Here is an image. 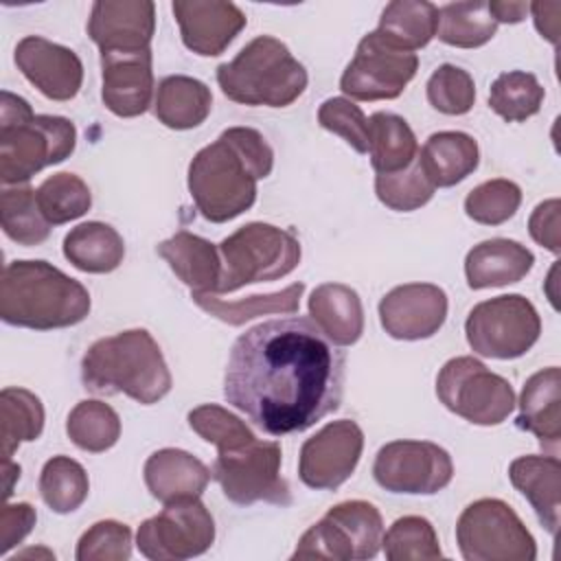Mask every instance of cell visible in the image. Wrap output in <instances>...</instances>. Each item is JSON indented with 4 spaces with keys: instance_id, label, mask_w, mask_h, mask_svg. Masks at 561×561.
Here are the masks:
<instances>
[{
    "instance_id": "51",
    "label": "cell",
    "mask_w": 561,
    "mask_h": 561,
    "mask_svg": "<svg viewBox=\"0 0 561 561\" xmlns=\"http://www.w3.org/2000/svg\"><path fill=\"white\" fill-rule=\"evenodd\" d=\"M489 4V13L493 15V20L500 24V22H506V24H517L526 18L528 13V7L530 2H506V0H491L486 2Z\"/></svg>"
},
{
    "instance_id": "34",
    "label": "cell",
    "mask_w": 561,
    "mask_h": 561,
    "mask_svg": "<svg viewBox=\"0 0 561 561\" xmlns=\"http://www.w3.org/2000/svg\"><path fill=\"white\" fill-rule=\"evenodd\" d=\"M44 430V405L26 388L9 386L0 392V454L11 460L22 443L37 440Z\"/></svg>"
},
{
    "instance_id": "13",
    "label": "cell",
    "mask_w": 561,
    "mask_h": 561,
    "mask_svg": "<svg viewBox=\"0 0 561 561\" xmlns=\"http://www.w3.org/2000/svg\"><path fill=\"white\" fill-rule=\"evenodd\" d=\"M215 541V519L197 500L164 504L145 519L136 533V546L151 561H184L204 554Z\"/></svg>"
},
{
    "instance_id": "49",
    "label": "cell",
    "mask_w": 561,
    "mask_h": 561,
    "mask_svg": "<svg viewBox=\"0 0 561 561\" xmlns=\"http://www.w3.org/2000/svg\"><path fill=\"white\" fill-rule=\"evenodd\" d=\"M559 210L561 202L557 197L546 199L535 206L528 219V232L530 237L552 254L561 252V241H559Z\"/></svg>"
},
{
    "instance_id": "23",
    "label": "cell",
    "mask_w": 561,
    "mask_h": 561,
    "mask_svg": "<svg viewBox=\"0 0 561 561\" xmlns=\"http://www.w3.org/2000/svg\"><path fill=\"white\" fill-rule=\"evenodd\" d=\"M517 427L535 434L539 445L557 456L561 440V373L557 366L530 375L524 383Z\"/></svg>"
},
{
    "instance_id": "8",
    "label": "cell",
    "mask_w": 561,
    "mask_h": 561,
    "mask_svg": "<svg viewBox=\"0 0 561 561\" xmlns=\"http://www.w3.org/2000/svg\"><path fill=\"white\" fill-rule=\"evenodd\" d=\"M280 456L276 440L252 438L237 447L217 449L210 478L221 486L224 495L239 506L254 502L289 506L291 491L280 476Z\"/></svg>"
},
{
    "instance_id": "10",
    "label": "cell",
    "mask_w": 561,
    "mask_h": 561,
    "mask_svg": "<svg viewBox=\"0 0 561 561\" xmlns=\"http://www.w3.org/2000/svg\"><path fill=\"white\" fill-rule=\"evenodd\" d=\"M456 541L467 561H535L537 543L519 515L497 497L471 502L458 517Z\"/></svg>"
},
{
    "instance_id": "3",
    "label": "cell",
    "mask_w": 561,
    "mask_h": 561,
    "mask_svg": "<svg viewBox=\"0 0 561 561\" xmlns=\"http://www.w3.org/2000/svg\"><path fill=\"white\" fill-rule=\"evenodd\" d=\"M88 289L46 261H11L0 278V318L35 331L66 329L90 313Z\"/></svg>"
},
{
    "instance_id": "14",
    "label": "cell",
    "mask_w": 561,
    "mask_h": 561,
    "mask_svg": "<svg viewBox=\"0 0 561 561\" xmlns=\"http://www.w3.org/2000/svg\"><path fill=\"white\" fill-rule=\"evenodd\" d=\"M419 70L416 53L388 44L377 31L364 35L340 77V90L357 101L397 99Z\"/></svg>"
},
{
    "instance_id": "21",
    "label": "cell",
    "mask_w": 561,
    "mask_h": 561,
    "mask_svg": "<svg viewBox=\"0 0 561 561\" xmlns=\"http://www.w3.org/2000/svg\"><path fill=\"white\" fill-rule=\"evenodd\" d=\"M105 107L121 116L134 118L149 110L153 96L151 50L138 55H101Z\"/></svg>"
},
{
    "instance_id": "7",
    "label": "cell",
    "mask_w": 561,
    "mask_h": 561,
    "mask_svg": "<svg viewBox=\"0 0 561 561\" xmlns=\"http://www.w3.org/2000/svg\"><path fill=\"white\" fill-rule=\"evenodd\" d=\"M217 248L221 256L217 294L283 278L300 263V243L294 232L263 221L237 228Z\"/></svg>"
},
{
    "instance_id": "46",
    "label": "cell",
    "mask_w": 561,
    "mask_h": 561,
    "mask_svg": "<svg viewBox=\"0 0 561 561\" xmlns=\"http://www.w3.org/2000/svg\"><path fill=\"white\" fill-rule=\"evenodd\" d=\"M77 561H127L131 557V530L116 519L92 524L77 541Z\"/></svg>"
},
{
    "instance_id": "28",
    "label": "cell",
    "mask_w": 561,
    "mask_h": 561,
    "mask_svg": "<svg viewBox=\"0 0 561 561\" xmlns=\"http://www.w3.org/2000/svg\"><path fill=\"white\" fill-rule=\"evenodd\" d=\"M480 149L465 131H436L419 151V164L436 188L462 182L478 169Z\"/></svg>"
},
{
    "instance_id": "41",
    "label": "cell",
    "mask_w": 561,
    "mask_h": 561,
    "mask_svg": "<svg viewBox=\"0 0 561 561\" xmlns=\"http://www.w3.org/2000/svg\"><path fill=\"white\" fill-rule=\"evenodd\" d=\"M381 548L388 561H434L443 557L432 522L421 515H405L392 522L381 537Z\"/></svg>"
},
{
    "instance_id": "50",
    "label": "cell",
    "mask_w": 561,
    "mask_h": 561,
    "mask_svg": "<svg viewBox=\"0 0 561 561\" xmlns=\"http://www.w3.org/2000/svg\"><path fill=\"white\" fill-rule=\"evenodd\" d=\"M528 11L533 13L535 26L541 33V37H546L550 44L557 46L559 42V11L561 4L559 2H530Z\"/></svg>"
},
{
    "instance_id": "4",
    "label": "cell",
    "mask_w": 561,
    "mask_h": 561,
    "mask_svg": "<svg viewBox=\"0 0 561 561\" xmlns=\"http://www.w3.org/2000/svg\"><path fill=\"white\" fill-rule=\"evenodd\" d=\"M83 388L94 394H127L153 405L171 390V373L147 329H127L96 340L81 359Z\"/></svg>"
},
{
    "instance_id": "45",
    "label": "cell",
    "mask_w": 561,
    "mask_h": 561,
    "mask_svg": "<svg viewBox=\"0 0 561 561\" xmlns=\"http://www.w3.org/2000/svg\"><path fill=\"white\" fill-rule=\"evenodd\" d=\"M186 419L191 430L197 436H202L206 443H213L217 449L237 447L241 443L256 438L252 430L237 414L215 403H204L193 408Z\"/></svg>"
},
{
    "instance_id": "48",
    "label": "cell",
    "mask_w": 561,
    "mask_h": 561,
    "mask_svg": "<svg viewBox=\"0 0 561 561\" xmlns=\"http://www.w3.org/2000/svg\"><path fill=\"white\" fill-rule=\"evenodd\" d=\"M37 522V513L28 502L4 504L0 511V550L7 554L11 548L24 541V537L33 530Z\"/></svg>"
},
{
    "instance_id": "18",
    "label": "cell",
    "mask_w": 561,
    "mask_h": 561,
    "mask_svg": "<svg viewBox=\"0 0 561 561\" xmlns=\"http://www.w3.org/2000/svg\"><path fill=\"white\" fill-rule=\"evenodd\" d=\"M447 318V294L434 283H405L379 300V322L394 340H425Z\"/></svg>"
},
{
    "instance_id": "11",
    "label": "cell",
    "mask_w": 561,
    "mask_h": 561,
    "mask_svg": "<svg viewBox=\"0 0 561 561\" xmlns=\"http://www.w3.org/2000/svg\"><path fill=\"white\" fill-rule=\"evenodd\" d=\"M440 403L473 425H500L515 408L511 383L480 359L462 355L445 362L436 377Z\"/></svg>"
},
{
    "instance_id": "16",
    "label": "cell",
    "mask_w": 561,
    "mask_h": 561,
    "mask_svg": "<svg viewBox=\"0 0 561 561\" xmlns=\"http://www.w3.org/2000/svg\"><path fill=\"white\" fill-rule=\"evenodd\" d=\"M362 451V427L351 419L331 421L302 443L298 476L309 489L335 491L353 476Z\"/></svg>"
},
{
    "instance_id": "31",
    "label": "cell",
    "mask_w": 561,
    "mask_h": 561,
    "mask_svg": "<svg viewBox=\"0 0 561 561\" xmlns=\"http://www.w3.org/2000/svg\"><path fill=\"white\" fill-rule=\"evenodd\" d=\"M368 153L375 173H397L416 160L419 142L403 116L375 112L368 118Z\"/></svg>"
},
{
    "instance_id": "35",
    "label": "cell",
    "mask_w": 561,
    "mask_h": 561,
    "mask_svg": "<svg viewBox=\"0 0 561 561\" xmlns=\"http://www.w3.org/2000/svg\"><path fill=\"white\" fill-rule=\"evenodd\" d=\"M497 22L489 13L486 0L447 2L438 9L436 37L456 48H478L493 39Z\"/></svg>"
},
{
    "instance_id": "33",
    "label": "cell",
    "mask_w": 561,
    "mask_h": 561,
    "mask_svg": "<svg viewBox=\"0 0 561 561\" xmlns=\"http://www.w3.org/2000/svg\"><path fill=\"white\" fill-rule=\"evenodd\" d=\"M438 7L427 0H394L386 4L375 28L388 44L414 53L436 37Z\"/></svg>"
},
{
    "instance_id": "6",
    "label": "cell",
    "mask_w": 561,
    "mask_h": 561,
    "mask_svg": "<svg viewBox=\"0 0 561 561\" xmlns=\"http://www.w3.org/2000/svg\"><path fill=\"white\" fill-rule=\"evenodd\" d=\"M217 83L234 103L287 107L305 92L307 70L280 39L259 35L217 66Z\"/></svg>"
},
{
    "instance_id": "40",
    "label": "cell",
    "mask_w": 561,
    "mask_h": 561,
    "mask_svg": "<svg viewBox=\"0 0 561 561\" xmlns=\"http://www.w3.org/2000/svg\"><path fill=\"white\" fill-rule=\"evenodd\" d=\"M37 206L50 226H61L90 210L92 193L79 175L61 171L37 186Z\"/></svg>"
},
{
    "instance_id": "52",
    "label": "cell",
    "mask_w": 561,
    "mask_h": 561,
    "mask_svg": "<svg viewBox=\"0 0 561 561\" xmlns=\"http://www.w3.org/2000/svg\"><path fill=\"white\" fill-rule=\"evenodd\" d=\"M2 478H4V500H9L13 493V482L20 478V465L11 460H2Z\"/></svg>"
},
{
    "instance_id": "30",
    "label": "cell",
    "mask_w": 561,
    "mask_h": 561,
    "mask_svg": "<svg viewBox=\"0 0 561 561\" xmlns=\"http://www.w3.org/2000/svg\"><path fill=\"white\" fill-rule=\"evenodd\" d=\"M64 256L81 272L107 274L125 259L123 237L103 221H85L64 237Z\"/></svg>"
},
{
    "instance_id": "26",
    "label": "cell",
    "mask_w": 561,
    "mask_h": 561,
    "mask_svg": "<svg viewBox=\"0 0 561 561\" xmlns=\"http://www.w3.org/2000/svg\"><path fill=\"white\" fill-rule=\"evenodd\" d=\"M156 252L167 261L171 272L191 291L217 294L221 276L219 248L188 230H180L173 237L160 241Z\"/></svg>"
},
{
    "instance_id": "20",
    "label": "cell",
    "mask_w": 561,
    "mask_h": 561,
    "mask_svg": "<svg viewBox=\"0 0 561 561\" xmlns=\"http://www.w3.org/2000/svg\"><path fill=\"white\" fill-rule=\"evenodd\" d=\"M171 9L180 24L184 46L202 57L221 55L248 22L234 2L175 0Z\"/></svg>"
},
{
    "instance_id": "2",
    "label": "cell",
    "mask_w": 561,
    "mask_h": 561,
    "mask_svg": "<svg viewBox=\"0 0 561 561\" xmlns=\"http://www.w3.org/2000/svg\"><path fill=\"white\" fill-rule=\"evenodd\" d=\"M274 167V151L261 131L228 127L202 147L188 164V191L199 215L226 224L256 202V182Z\"/></svg>"
},
{
    "instance_id": "42",
    "label": "cell",
    "mask_w": 561,
    "mask_h": 561,
    "mask_svg": "<svg viewBox=\"0 0 561 561\" xmlns=\"http://www.w3.org/2000/svg\"><path fill=\"white\" fill-rule=\"evenodd\" d=\"M436 186L427 180L416 160L397 173H377L375 175V193L377 199L397 213H410L425 206L434 197Z\"/></svg>"
},
{
    "instance_id": "43",
    "label": "cell",
    "mask_w": 561,
    "mask_h": 561,
    "mask_svg": "<svg viewBox=\"0 0 561 561\" xmlns=\"http://www.w3.org/2000/svg\"><path fill=\"white\" fill-rule=\"evenodd\" d=\"M522 204V188L504 178L478 184L465 197V213L482 226H500L508 221Z\"/></svg>"
},
{
    "instance_id": "1",
    "label": "cell",
    "mask_w": 561,
    "mask_h": 561,
    "mask_svg": "<svg viewBox=\"0 0 561 561\" xmlns=\"http://www.w3.org/2000/svg\"><path fill=\"white\" fill-rule=\"evenodd\" d=\"M344 364L311 318H274L234 340L224 397L265 434H298L340 408Z\"/></svg>"
},
{
    "instance_id": "15",
    "label": "cell",
    "mask_w": 561,
    "mask_h": 561,
    "mask_svg": "<svg viewBox=\"0 0 561 561\" xmlns=\"http://www.w3.org/2000/svg\"><path fill=\"white\" fill-rule=\"evenodd\" d=\"M373 476L390 493L434 495L451 482L454 462L436 443L392 440L377 451Z\"/></svg>"
},
{
    "instance_id": "22",
    "label": "cell",
    "mask_w": 561,
    "mask_h": 561,
    "mask_svg": "<svg viewBox=\"0 0 561 561\" xmlns=\"http://www.w3.org/2000/svg\"><path fill=\"white\" fill-rule=\"evenodd\" d=\"M149 493L162 502L197 500L210 480V469L193 454L175 447L153 451L142 467Z\"/></svg>"
},
{
    "instance_id": "19",
    "label": "cell",
    "mask_w": 561,
    "mask_h": 561,
    "mask_svg": "<svg viewBox=\"0 0 561 561\" xmlns=\"http://www.w3.org/2000/svg\"><path fill=\"white\" fill-rule=\"evenodd\" d=\"M18 70L50 101H70L83 83L79 55L39 35H26L13 53Z\"/></svg>"
},
{
    "instance_id": "32",
    "label": "cell",
    "mask_w": 561,
    "mask_h": 561,
    "mask_svg": "<svg viewBox=\"0 0 561 561\" xmlns=\"http://www.w3.org/2000/svg\"><path fill=\"white\" fill-rule=\"evenodd\" d=\"M302 291H305V283H294L280 291L254 294L241 300H224L217 294H202V291H191V298L208 316L226 324L239 327L259 316H270V313L294 316L298 311Z\"/></svg>"
},
{
    "instance_id": "47",
    "label": "cell",
    "mask_w": 561,
    "mask_h": 561,
    "mask_svg": "<svg viewBox=\"0 0 561 561\" xmlns=\"http://www.w3.org/2000/svg\"><path fill=\"white\" fill-rule=\"evenodd\" d=\"M318 123L322 129L342 136L357 153H368V118L351 99H327L318 110Z\"/></svg>"
},
{
    "instance_id": "17",
    "label": "cell",
    "mask_w": 561,
    "mask_h": 561,
    "mask_svg": "<svg viewBox=\"0 0 561 561\" xmlns=\"http://www.w3.org/2000/svg\"><path fill=\"white\" fill-rule=\"evenodd\" d=\"M156 4L151 0H96L88 35L101 55H138L151 50Z\"/></svg>"
},
{
    "instance_id": "38",
    "label": "cell",
    "mask_w": 561,
    "mask_h": 561,
    "mask_svg": "<svg viewBox=\"0 0 561 561\" xmlns=\"http://www.w3.org/2000/svg\"><path fill=\"white\" fill-rule=\"evenodd\" d=\"M88 491V473L77 460L68 456H53L42 467L39 495L53 513L66 515L77 511L85 502Z\"/></svg>"
},
{
    "instance_id": "27",
    "label": "cell",
    "mask_w": 561,
    "mask_h": 561,
    "mask_svg": "<svg viewBox=\"0 0 561 561\" xmlns=\"http://www.w3.org/2000/svg\"><path fill=\"white\" fill-rule=\"evenodd\" d=\"M313 324L337 346L355 344L364 333L359 294L344 283H322L309 296Z\"/></svg>"
},
{
    "instance_id": "9",
    "label": "cell",
    "mask_w": 561,
    "mask_h": 561,
    "mask_svg": "<svg viewBox=\"0 0 561 561\" xmlns=\"http://www.w3.org/2000/svg\"><path fill=\"white\" fill-rule=\"evenodd\" d=\"M383 522L375 504L366 500H346L327 511L298 539L291 559H373L381 548Z\"/></svg>"
},
{
    "instance_id": "25",
    "label": "cell",
    "mask_w": 561,
    "mask_h": 561,
    "mask_svg": "<svg viewBox=\"0 0 561 561\" xmlns=\"http://www.w3.org/2000/svg\"><path fill=\"white\" fill-rule=\"evenodd\" d=\"M511 484L530 502L541 526L554 537L561 522V462L557 456H519L508 467Z\"/></svg>"
},
{
    "instance_id": "24",
    "label": "cell",
    "mask_w": 561,
    "mask_h": 561,
    "mask_svg": "<svg viewBox=\"0 0 561 561\" xmlns=\"http://www.w3.org/2000/svg\"><path fill=\"white\" fill-rule=\"evenodd\" d=\"M535 263V254L513 239H486L473 245L465 259V276L471 289L506 287L519 283Z\"/></svg>"
},
{
    "instance_id": "44",
    "label": "cell",
    "mask_w": 561,
    "mask_h": 561,
    "mask_svg": "<svg viewBox=\"0 0 561 561\" xmlns=\"http://www.w3.org/2000/svg\"><path fill=\"white\" fill-rule=\"evenodd\" d=\"M425 88L430 105L447 116L467 114L476 103L473 77L454 64L438 66L427 79Z\"/></svg>"
},
{
    "instance_id": "39",
    "label": "cell",
    "mask_w": 561,
    "mask_h": 561,
    "mask_svg": "<svg viewBox=\"0 0 561 561\" xmlns=\"http://www.w3.org/2000/svg\"><path fill=\"white\" fill-rule=\"evenodd\" d=\"M546 90L533 72H502L489 90V107L506 123H522L541 110Z\"/></svg>"
},
{
    "instance_id": "12",
    "label": "cell",
    "mask_w": 561,
    "mask_h": 561,
    "mask_svg": "<svg viewBox=\"0 0 561 561\" xmlns=\"http://www.w3.org/2000/svg\"><path fill=\"white\" fill-rule=\"evenodd\" d=\"M541 333L535 305L522 294L495 296L478 302L465 322V335L476 355L515 359L526 355Z\"/></svg>"
},
{
    "instance_id": "29",
    "label": "cell",
    "mask_w": 561,
    "mask_h": 561,
    "mask_svg": "<svg viewBox=\"0 0 561 561\" xmlns=\"http://www.w3.org/2000/svg\"><path fill=\"white\" fill-rule=\"evenodd\" d=\"M213 107L210 88L186 75H171L158 83L153 114L169 129L199 127Z\"/></svg>"
},
{
    "instance_id": "5",
    "label": "cell",
    "mask_w": 561,
    "mask_h": 561,
    "mask_svg": "<svg viewBox=\"0 0 561 561\" xmlns=\"http://www.w3.org/2000/svg\"><path fill=\"white\" fill-rule=\"evenodd\" d=\"M77 145V127L64 116L33 114L26 99L0 92V180L26 184L44 167L64 162Z\"/></svg>"
},
{
    "instance_id": "36",
    "label": "cell",
    "mask_w": 561,
    "mask_h": 561,
    "mask_svg": "<svg viewBox=\"0 0 561 561\" xmlns=\"http://www.w3.org/2000/svg\"><path fill=\"white\" fill-rule=\"evenodd\" d=\"M68 438L83 451L101 454L121 438V419L112 405L99 399L79 401L66 421Z\"/></svg>"
},
{
    "instance_id": "37",
    "label": "cell",
    "mask_w": 561,
    "mask_h": 561,
    "mask_svg": "<svg viewBox=\"0 0 561 561\" xmlns=\"http://www.w3.org/2000/svg\"><path fill=\"white\" fill-rule=\"evenodd\" d=\"M0 224L4 234L20 245L44 243L53 228L37 206V191L28 184H18L2 191Z\"/></svg>"
}]
</instances>
